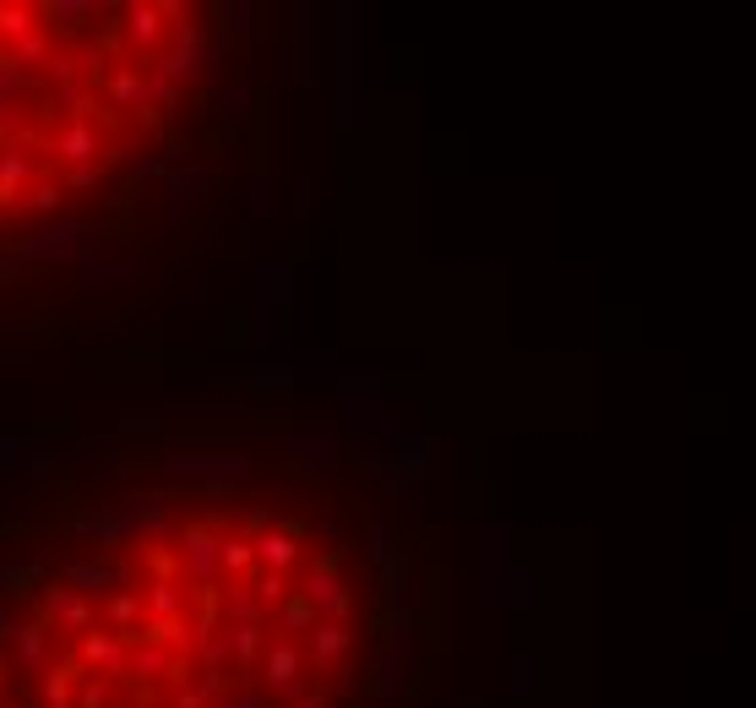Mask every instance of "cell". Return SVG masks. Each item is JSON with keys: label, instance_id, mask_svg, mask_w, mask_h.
I'll use <instances>...</instances> for the list:
<instances>
[{"label": "cell", "instance_id": "7a4b0ae2", "mask_svg": "<svg viewBox=\"0 0 756 708\" xmlns=\"http://www.w3.org/2000/svg\"><path fill=\"white\" fill-rule=\"evenodd\" d=\"M61 158H71V164H87V158H99V136L87 126H71L61 136Z\"/></svg>", "mask_w": 756, "mask_h": 708}, {"label": "cell", "instance_id": "52a82bcc", "mask_svg": "<svg viewBox=\"0 0 756 708\" xmlns=\"http://www.w3.org/2000/svg\"><path fill=\"white\" fill-rule=\"evenodd\" d=\"M71 583H110V567H99V562H76V567H71Z\"/></svg>", "mask_w": 756, "mask_h": 708}, {"label": "cell", "instance_id": "8992f818", "mask_svg": "<svg viewBox=\"0 0 756 708\" xmlns=\"http://www.w3.org/2000/svg\"><path fill=\"white\" fill-rule=\"evenodd\" d=\"M136 610H142V599H131V594H115V599H110V622H115V627H126Z\"/></svg>", "mask_w": 756, "mask_h": 708}, {"label": "cell", "instance_id": "6da1fadb", "mask_svg": "<svg viewBox=\"0 0 756 708\" xmlns=\"http://www.w3.org/2000/svg\"><path fill=\"white\" fill-rule=\"evenodd\" d=\"M44 599H50V610L61 616V622L71 627V633H87V622H93L87 599H76V594H71L65 583H50V588H44Z\"/></svg>", "mask_w": 756, "mask_h": 708}, {"label": "cell", "instance_id": "277c9868", "mask_svg": "<svg viewBox=\"0 0 756 708\" xmlns=\"http://www.w3.org/2000/svg\"><path fill=\"white\" fill-rule=\"evenodd\" d=\"M147 605H153L158 616H169V622H175V616H180V605H186V594H180V588H169V583H153Z\"/></svg>", "mask_w": 756, "mask_h": 708}, {"label": "cell", "instance_id": "5b68a950", "mask_svg": "<svg viewBox=\"0 0 756 708\" xmlns=\"http://www.w3.org/2000/svg\"><path fill=\"white\" fill-rule=\"evenodd\" d=\"M17 638H22L28 665H39V659H44V633H39V627H17Z\"/></svg>", "mask_w": 756, "mask_h": 708}, {"label": "cell", "instance_id": "3957f363", "mask_svg": "<svg viewBox=\"0 0 756 708\" xmlns=\"http://www.w3.org/2000/svg\"><path fill=\"white\" fill-rule=\"evenodd\" d=\"M33 17H39L33 6H0V33H6V39H22V33H33V28H39Z\"/></svg>", "mask_w": 756, "mask_h": 708}]
</instances>
